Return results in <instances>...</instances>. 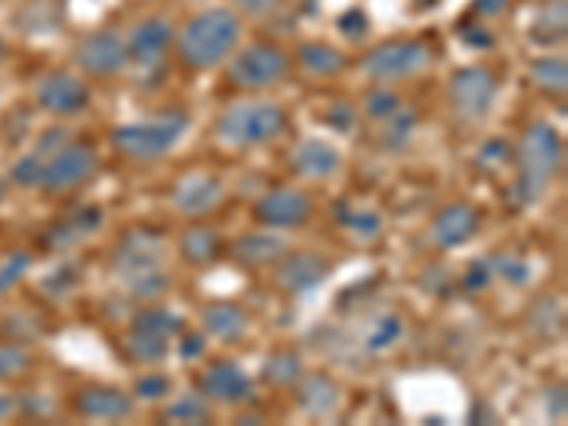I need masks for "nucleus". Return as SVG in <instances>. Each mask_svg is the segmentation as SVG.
<instances>
[{
	"instance_id": "nucleus-1",
	"label": "nucleus",
	"mask_w": 568,
	"mask_h": 426,
	"mask_svg": "<svg viewBox=\"0 0 568 426\" xmlns=\"http://www.w3.org/2000/svg\"><path fill=\"white\" fill-rule=\"evenodd\" d=\"M111 265L134 298L154 302L169 293L171 276L165 271V240L151 227H134L125 233Z\"/></svg>"
},
{
	"instance_id": "nucleus-2",
	"label": "nucleus",
	"mask_w": 568,
	"mask_h": 426,
	"mask_svg": "<svg viewBox=\"0 0 568 426\" xmlns=\"http://www.w3.org/2000/svg\"><path fill=\"white\" fill-rule=\"evenodd\" d=\"M242 38V20L231 9H205L187 20L176 38V52L185 69L211 71L227 63Z\"/></svg>"
},
{
	"instance_id": "nucleus-3",
	"label": "nucleus",
	"mask_w": 568,
	"mask_h": 426,
	"mask_svg": "<svg viewBox=\"0 0 568 426\" xmlns=\"http://www.w3.org/2000/svg\"><path fill=\"white\" fill-rule=\"evenodd\" d=\"M562 165V140L549 123H535L517 142L515 202L520 207L535 205Z\"/></svg>"
},
{
	"instance_id": "nucleus-4",
	"label": "nucleus",
	"mask_w": 568,
	"mask_h": 426,
	"mask_svg": "<svg viewBox=\"0 0 568 426\" xmlns=\"http://www.w3.org/2000/svg\"><path fill=\"white\" fill-rule=\"evenodd\" d=\"M191 116L185 111L174 109L154 120H142V123H123L111 131V145L120 156L134 162H156L169 156L185 136Z\"/></svg>"
},
{
	"instance_id": "nucleus-5",
	"label": "nucleus",
	"mask_w": 568,
	"mask_h": 426,
	"mask_svg": "<svg viewBox=\"0 0 568 426\" xmlns=\"http://www.w3.org/2000/svg\"><path fill=\"white\" fill-rule=\"evenodd\" d=\"M287 129V114L276 103H236L216 120V136L233 149H253L278 140Z\"/></svg>"
},
{
	"instance_id": "nucleus-6",
	"label": "nucleus",
	"mask_w": 568,
	"mask_h": 426,
	"mask_svg": "<svg viewBox=\"0 0 568 426\" xmlns=\"http://www.w3.org/2000/svg\"><path fill=\"white\" fill-rule=\"evenodd\" d=\"M291 74V58L276 43H253L233 54L227 80L242 91H262L282 83Z\"/></svg>"
},
{
	"instance_id": "nucleus-7",
	"label": "nucleus",
	"mask_w": 568,
	"mask_h": 426,
	"mask_svg": "<svg viewBox=\"0 0 568 426\" xmlns=\"http://www.w3.org/2000/svg\"><path fill=\"white\" fill-rule=\"evenodd\" d=\"M433 63V52L424 40H387L364 54L362 65L373 80H407Z\"/></svg>"
},
{
	"instance_id": "nucleus-8",
	"label": "nucleus",
	"mask_w": 568,
	"mask_h": 426,
	"mask_svg": "<svg viewBox=\"0 0 568 426\" xmlns=\"http://www.w3.org/2000/svg\"><path fill=\"white\" fill-rule=\"evenodd\" d=\"M98 151L85 145V142H65L54 151L52 156H45L43 165V191L45 194H65L74 191L91 176L98 174Z\"/></svg>"
},
{
	"instance_id": "nucleus-9",
	"label": "nucleus",
	"mask_w": 568,
	"mask_h": 426,
	"mask_svg": "<svg viewBox=\"0 0 568 426\" xmlns=\"http://www.w3.org/2000/svg\"><path fill=\"white\" fill-rule=\"evenodd\" d=\"M495 100L497 78L495 71L484 69V65H466L449 78V103L460 120L478 123V120L489 116Z\"/></svg>"
},
{
	"instance_id": "nucleus-10",
	"label": "nucleus",
	"mask_w": 568,
	"mask_h": 426,
	"mask_svg": "<svg viewBox=\"0 0 568 426\" xmlns=\"http://www.w3.org/2000/svg\"><path fill=\"white\" fill-rule=\"evenodd\" d=\"M74 63L89 78H116L120 71L129 65V52H125V40L111 29L91 32L74 45Z\"/></svg>"
},
{
	"instance_id": "nucleus-11",
	"label": "nucleus",
	"mask_w": 568,
	"mask_h": 426,
	"mask_svg": "<svg viewBox=\"0 0 568 426\" xmlns=\"http://www.w3.org/2000/svg\"><path fill=\"white\" fill-rule=\"evenodd\" d=\"M38 105L52 116H78L91 105V89L71 71H49L38 83Z\"/></svg>"
},
{
	"instance_id": "nucleus-12",
	"label": "nucleus",
	"mask_w": 568,
	"mask_h": 426,
	"mask_svg": "<svg viewBox=\"0 0 568 426\" xmlns=\"http://www.w3.org/2000/svg\"><path fill=\"white\" fill-rule=\"evenodd\" d=\"M253 216L273 231H293L313 220V202L296 187H273L256 202Z\"/></svg>"
},
{
	"instance_id": "nucleus-13",
	"label": "nucleus",
	"mask_w": 568,
	"mask_h": 426,
	"mask_svg": "<svg viewBox=\"0 0 568 426\" xmlns=\"http://www.w3.org/2000/svg\"><path fill=\"white\" fill-rule=\"evenodd\" d=\"M174 40H176V29L171 20L160 18V14L140 20V23L131 29L129 38H125L129 63L140 65V69H151V65L162 63Z\"/></svg>"
},
{
	"instance_id": "nucleus-14",
	"label": "nucleus",
	"mask_w": 568,
	"mask_h": 426,
	"mask_svg": "<svg viewBox=\"0 0 568 426\" xmlns=\"http://www.w3.org/2000/svg\"><path fill=\"white\" fill-rule=\"evenodd\" d=\"M478 231L480 213L478 207L469 205V202L446 205L433 220V242L438 247H444V251H455V247L466 245V242L478 236Z\"/></svg>"
},
{
	"instance_id": "nucleus-15",
	"label": "nucleus",
	"mask_w": 568,
	"mask_h": 426,
	"mask_svg": "<svg viewBox=\"0 0 568 426\" xmlns=\"http://www.w3.org/2000/svg\"><path fill=\"white\" fill-rule=\"evenodd\" d=\"M329 262L318 253H284L276 262V284L287 293H307L327 278Z\"/></svg>"
},
{
	"instance_id": "nucleus-16",
	"label": "nucleus",
	"mask_w": 568,
	"mask_h": 426,
	"mask_svg": "<svg viewBox=\"0 0 568 426\" xmlns=\"http://www.w3.org/2000/svg\"><path fill=\"white\" fill-rule=\"evenodd\" d=\"M200 389L207 400L220 404H242L253 395V382L245 369L233 362H216L202 373Z\"/></svg>"
},
{
	"instance_id": "nucleus-17",
	"label": "nucleus",
	"mask_w": 568,
	"mask_h": 426,
	"mask_svg": "<svg viewBox=\"0 0 568 426\" xmlns=\"http://www.w3.org/2000/svg\"><path fill=\"white\" fill-rule=\"evenodd\" d=\"M74 407L89 420H123L134 415V400L123 389L91 384L74 395Z\"/></svg>"
},
{
	"instance_id": "nucleus-18",
	"label": "nucleus",
	"mask_w": 568,
	"mask_h": 426,
	"mask_svg": "<svg viewBox=\"0 0 568 426\" xmlns=\"http://www.w3.org/2000/svg\"><path fill=\"white\" fill-rule=\"evenodd\" d=\"M225 200V185L216 176L191 174L174 187V205L185 216H205Z\"/></svg>"
},
{
	"instance_id": "nucleus-19",
	"label": "nucleus",
	"mask_w": 568,
	"mask_h": 426,
	"mask_svg": "<svg viewBox=\"0 0 568 426\" xmlns=\"http://www.w3.org/2000/svg\"><path fill=\"white\" fill-rule=\"evenodd\" d=\"M293 171L304 180H329L342 171V151L327 140H304L293 151Z\"/></svg>"
},
{
	"instance_id": "nucleus-20",
	"label": "nucleus",
	"mask_w": 568,
	"mask_h": 426,
	"mask_svg": "<svg viewBox=\"0 0 568 426\" xmlns=\"http://www.w3.org/2000/svg\"><path fill=\"white\" fill-rule=\"evenodd\" d=\"M103 222L105 213L100 207H80L78 213L65 216L63 222L52 225V231L45 233V251H71V247H78L83 240L94 236L103 227Z\"/></svg>"
},
{
	"instance_id": "nucleus-21",
	"label": "nucleus",
	"mask_w": 568,
	"mask_h": 426,
	"mask_svg": "<svg viewBox=\"0 0 568 426\" xmlns=\"http://www.w3.org/2000/svg\"><path fill=\"white\" fill-rule=\"evenodd\" d=\"M202 327L211 338L222 344H236L247 336L251 318L247 311L236 302H213L202 311Z\"/></svg>"
},
{
	"instance_id": "nucleus-22",
	"label": "nucleus",
	"mask_w": 568,
	"mask_h": 426,
	"mask_svg": "<svg viewBox=\"0 0 568 426\" xmlns=\"http://www.w3.org/2000/svg\"><path fill=\"white\" fill-rule=\"evenodd\" d=\"M296 400L302 413L327 418L342 407V389L327 375H302V382L296 384Z\"/></svg>"
},
{
	"instance_id": "nucleus-23",
	"label": "nucleus",
	"mask_w": 568,
	"mask_h": 426,
	"mask_svg": "<svg viewBox=\"0 0 568 426\" xmlns=\"http://www.w3.org/2000/svg\"><path fill=\"white\" fill-rule=\"evenodd\" d=\"M231 253L233 258L245 267H267L276 265L278 258L287 253V242H284V236H276V233L256 231L245 233V236H240V240L233 242Z\"/></svg>"
},
{
	"instance_id": "nucleus-24",
	"label": "nucleus",
	"mask_w": 568,
	"mask_h": 426,
	"mask_svg": "<svg viewBox=\"0 0 568 426\" xmlns=\"http://www.w3.org/2000/svg\"><path fill=\"white\" fill-rule=\"evenodd\" d=\"M568 34V0H540L529 27V40L535 45H560Z\"/></svg>"
},
{
	"instance_id": "nucleus-25",
	"label": "nucleus",
	"mask_w": 568,
	"mask_h": 426,
	"mask_svg": "<svg viewBox=\"0 0 568 426\" xmlns=\"http://www.w3.org/2000/svg\"><path fill=\"white\" fill-rule=\"evenodd\" d=\"M222 236L207 225H191L180 236V253L187 265H211L220 256Z\"/></svg>"
},
{
	"instance_id": "nucleus-26",
	"label": "nucleus",
	"mask_w": 568,
	"mask_h": 426,
	"mask_svg": "<svg viewBox=\"0 0 568 426\" xmlns=\"http://www.w3.org/2000/svg\"><path fill=\"white\" fill-rule=\"evenodd\" d=\"M529 80L549 98H566L568 91V63L562 54H546L529 65Z\"/></svg>"
},
{
	"instance_id": "nucleus-27",
	"label": "nucleus",
	"mask_w": 568,
	"mask_h": 426,
	"mask_svg": "<svg viewBox=\"0 0 568 426\" xmlns=\"http://www.w3.org/2000/svg\"><path fill=\"white\" fill-rule=\"evenodd\" d=\"M296 58L302 69L316 74V78H336V74L347 69V58L329 43H302Z\"/></svg>"
},
{
	"instance_id": "nucleus-28",
	"label": "nucleus",
	"mask_w": 568,
	"mask_h": 426,
	"mask_svg": "<svg viewBox=\"0 0 568 426\" xmlns=\"http://www.w3.org/2000/svg\"><path fill=\"white\" fill-rule=\"evenodd\" d=\"M304 375V362L291 349H282V353H273L271 358L262 367V382L271 384L276 389H291L302 382Z\"/></svg>"
},
{
	"instance_id": "nucleus-29",
	"label": "nucleus",
	"mask_w": 568,
	"mask_h": 426,
	"mask_svg": "<svg viewBox=\"0 0 568 426\" xmlns=\"http://www.w3.org/2000/svg\"><path fill=\"white\" fill-rule=\"evenodd\" d=\"M171 349V338L154 336V333H145V329L131 327L125 333V353H129L131 362L136 364H160L165 362V355Z\"/></svg>"
},
{
	"instance_id": "nucleus-30",
	"label": "nucleus",
	"mask_w": 568,
	"mask_h": 426,
	"mask_svg": "<svg viewBox=\"0 0 568 426\" xmlns=\"http://www.w3.org/2000/svg\"><path fill=\"white\" fill-rule=\"evenodd\" d=\"M131 327L145 329V333H154V336L162 338H174L185 329V322L174 311H165V307H145V311L136 313Z\"/></svg>"
},
{
	"instance_id": "nucleus-31",
	"label": "nucleus",
	"mask_w": 568,
	"mask_h": 426,
	"mask_svg": "<svg viewBox=\"0 0 568 426\" xmlns=\"http://www.w3.org/2000/svg\"><path fill=\"white\" fill-rule=\"evenodd\" d=\"M162 415H165V420H174V424H205V420H211V407H207V400L202 395L187 393L176 398L174 404H169V409Z\"/></svg>"
},
{
	"instance_id": "nucleus-32",
	"label": "nucleus",
	"mask_w": 568,
	"mask_h": 426,
	"mask_svg": "<svg viewBox=\"0 0 568 426\" xmlns=\"http://www.w3.org/2000/svg\"><path fill=\"white\" fill-rule=\"evenodd\" d=\"M415 125H418V114L400 105L393 116H387V129H384L382 136L384 145H387L389 151H400L409 140H413Z\"/></svg>"
},
{
	"instance_id": "nucleus-33",
	"label": "nucleus",
	"mask_w": 568,
	"mask_h": 426,
	"mask_svg": "<svg viewBox=\"0 0 568 426\" xmlns=\"http://www.w3.org/2000/svg\"><path fill=\"white\" fill-rule=\"evenodd\" d=\"M531 329L537 336L557 338L562 333V311L557 307V302L546 298L537 307H531Z\"/></svg>"
},
{
	"instance_id": "nucleus-34",
	"label": "nucleus",
	"mask_w": 568,
	"mask_h": 426,
	"mask_svg": "<svg viewBox=\"0 0 568 426\" xmlns=\"http://www.w3.org/2000/svg\"><path fill=\"white\" fill-rule=\"evenodd\" d=\"M489 265L491 273H497V276L504 278V282H509L511 287H520V284H526L531 278V267L526 265L524 258L509 256V253H497V256H491Z\"/></svg>"
},
{
	"instance_id": "nucleus-35",
	"label": "nucleus",
	"mask_w": 568,
	"mask_h": 426,
	"mask_svg": "<svg viewBox=\"0 0 568 426\" xmlns=\"http://www.w3.org/2000/svg\"><path fill=\"white\" fill-rule=\"evenodd\" d=\"M29 364H32V355L27 349L18 347V344H0V382L23 375Z\"/></svg>"
},
{
	"instance_id": "nucleus-36",
	"label": "nucleus",
	"mask_w": 568,
	"mask_h": 426,
	"mask_svg": "<svg viewBox=\"0 0 568 426\" xmlns=\"http://www.w3.org/2000/svg\"><path fill=\"white\" fill-rule=\"evenodd\" d=\"M398 109L400 98L389 89H375L364 98V114H367L369 120H387V116H393Z\"/></svg>"
},
{
	"instance_id": "nucleus-37",
	"label": "nucleus",
	"mask_w": 568,
	"mask_h": 426,
	"mask_svg": "<svg viewBox=\"0 0 568 426\" xmlns=\"http://www.w3.org/2000/svg\"><path fill=\"white\" fill-rule=\"evenodd\" d=\"M32 253H12V256L0 265V296L3 293H9L14 287V284H20V278L27 276L29 267H32Z\"/></svg>"
},
{
	"instance_id": "nucleus-38",
	"label": "nucleus",
	"mask_w": 568,
	"mask_h": 426,
	"mask_svg": "<svg viewBox=\"0 0 568 426\" xmlns=\"http://www.w3.org/2000/svg\"><path fill=\"white\" fill-rule=\"evenodd\" d=\"M43 165L45 160H40L38 154L20 156L12 169V182L20 187H40L43 185Z\"/></svg>"
},
{
	"instance_id": "nucleus-39",
	"label": "nucleus",
	"mask_w": 568,
	"mask_h": 426,
	"mask_svg": "<svg viewBox=\"0 0 568 426\" xmlns=\"http://www.w3.org/2000/svg\"><path fill=\"white\" fill-rule=\"evenodd\" d=\"M400 336H404V322H400L398 316H384L382 322H378V327L369 333L367 347L373 349V353H378V349L393 347Z\"/></svg>"
},
{
	"instance_id": "nucleus-40",
	"label": "nucleus",
	"mask_w": 568,
	"mask_h": 426,
	"mask_svg": "<svg viewBox=\"0 0 568 426\" xmlns=\"http://www.w3.org/2000/svg\"><path fill=\"white\" fill-rule=\"evenodd\" d=\"M342 225H347L349 231H355L358 236H375L382 231V216L375 211H342L338 213Z\"/></svg>"
},
{
	"instance_id": "nucleus-41",
	"label": "nucleus",
	"mask_w": 568,
	"mask_h": 426,
	"mask_svg": "<svg viewBox=\"0 0 568 426\" xmlns=\"http://www.w3.org/2000/svg\"><path fill=\"white\" fill-rule=\"evenodd\" d=\"M134 393H136V398H142V400L169 398V395H171V378H169V375H162V373L142 375V378H136Z\"/></svg>"
},
{
	"instance_id": "nucleus-42",
	"label": "nucleus",
	"mask_w": 568,
	"mask_h": 426,
	"mask_svg": "<svg viewBox=\"0 0 568 426\" xmlns=\"http://www.w3.org/2000/svg\"><path fill=\"white\" fill-rule=\"evenodd\" d=\"M336 27L344 38L362 40V38H367V32H369V18L364 9H347L344 14H338Z\"/></svg>"
},
{
	"instance_id": "nucleus-43",
	"label": "nucleus",
	"mask_w": 568,
	"mask_h": 426,
	"mask_svg": "<svg viewBox=\"0 0 568 426\" xmlns=\"http://www.w3.org/2000/svg\"><path fill=\"white\" fill-rule=\"evenodd\" d=\"M80 278H83V273H78V267H74V265H63V267H58V271H54L52 276L45 278L43 287L49 293H52V296H65V293H71V291H74V287H78Z\"/></svg>"
},
{
	"instance_id": "nucleus-44",
	"label": "nucleus",
	"mask_w": 568,
	"mask_h": 426,
	"mask_svg": "<svg viewBox=\"0 0 568 426\" xmlns=\"http://www.w3.org/2000/svg\"><path fill=\"white\" fill-rule=\"evenodd\" d=\"M324 123L338 134H347L355 125V105L353 103H333L324 111Z\"/></svg>"
},
{
	"instance_id": "nucleus-45",
	"label": "nucleus",
	"mask_w": 568,
	"mask_h": 426,
	"mask_svg": "<svg viewBox=\"0 0 568 426\" xmlns=\"http://www.w3.org/2000/svg\"><path fill=\"white\" fill-rule=\"evenodd\" d=\"M491 282V265L489 262H484V258H475V262H469V267H466L464 273V287L471 293H480L486 291Z\"/></svg>"
},
{
	"instance_id": "nucleus-46",
	"label": "nucleus",
	"mask_w": 568,
	"mask_h": 426,
	"mask_svg": "<svg viewBox=\"0 0 568 426\" xmlns=\"http://www.w3.org/2000/svg\"><path fill=\"white\" fill-rule=\"evenodd\" d=\"M460 40H464L469 49H480V52L495 45V34H491L484 23H475V20H471V23H466V29L460 32Z\"/></svg>"
},
{
	"instance_id": "nucleus-47",
	"label": "nucleus",
	"mask_w": 568,
	"mask_h": 426,
	"mask_svg": "<svg viewBox=\"0 0 568 426\" xmlns=\"http://www.w3.org/2000/svg\"><path fill=\"white\" fill-rule=\"evenodd\" d=\"M233 3L245 14H253V18H271L282 7V0H233Z\"/></svg>"
},
{
	"instance_id": "nucleus-48",
	"label": "nucleus",
	"mask_w": 568,
	"mask_h": 426,
	"mask_svg": "<svg viewBox=\"0 0 568 426\" xmlns=\"http://www.w3.org/2000/svg\"><path fill=\"white\" fill-rule=\"evenodd\" d=\"M511 3H515V0H471V12L478 14L480 20L500 18Z\"/></svg>"
},
{
	"instance_id": "nucleus-49",
	"label": "nucleus",
	"mask_w": 568,
	"mask_h": 426,
	"mask_svg": "<svg viewBox=\"0 0 568 426\" xmlns=\"http://www.w3.org/2000/svg\"><path fill=\"white\" fill-rule=\"evenodd\" d=\"M205 336L202 333H180V355L185 358V362H191V358H200L202 353H205Z\"/></svg>"
},
{
	"instance_id": "nucleus-50",
	"label": "nucleus",
	"mask_w": 568,
	"mask_h": 426,
	"mask_svg": "<svg viewBox=\"0 0 568 426\" xmlns=\"http://www.w3.org/2000/svg\"><path fill=\"white\" fill-rule=\"evenodd\" d=\"M568 393H566V384H555V387L549 389V418L555 420H562L568 413Z\"/></svg>"
},
{
	"instance_id": "nucleus-51",
	"label": "nucleus",
	"mask_w": 568,
	"mask_h": 426,
	"mask_svg": "<svg viewBox=\"0 0 568 426\" xmlns=\"http://www.w3.org/2000/svg\"><path fill=\"white\" fill-rule=\"evenodd\" d=\"M509 151H511L509 142L491 140V142H486L484 151H480V160H484V162H504V160H509Z\"/></svg>"
},
{
	"instance_id": "nucleus-52",
	"label": "nucleus",
	"mask_w": 568,
	"mask_h": 426,
	"mask_svg": "<svg viewBox=\"0 0 568 426\" xmlns=\"http://www.w3.org/2000/svg\"><path fill=\"white\" fill-rule=\"evenodd\" d=\"M14 413V398L7 393H0V420H7Z\"/></svg>"
},
{
	"instance_id": "nucleus-53",
	"label": "nucleus",
	"mask_w": 568,
	"mask_h": 426,
	"mask_svg": "<svg viewBox=\"0 0 568 426\" xmlns=\"http://www.w3.org/2000/svg\"><path fill=\"white\" fill-rule=\"evenodd\" d=\"M3 58H7V43H3V38H0V63H3Z\"/></svg>"
}]
</instances>
